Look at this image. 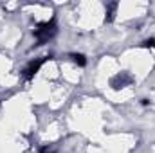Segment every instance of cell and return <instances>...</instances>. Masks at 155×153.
I'll return each instance as SVG.
<instances>
[{
    "label": "cell",
    "mask_w": 155,
    "mask_h": 153,
    "mask_svg": "<svg viewBox=\"0 0 155 153\" xmlns=\"http://www.w3.org/2000/svg\"><path fill=\"white\" fill-rule=\"evenodd\" d=\"M54 34V24L51 22V24H41L38 29L35 31V36L40 40V41H45L47 38H51Z\"/></svg>",
    "instance_id": "1"
},
{
    "label": "cell",
    "mask_w": 155,
    "mask_h": 153,
    "mask_svg": "<svg viewBox=\"0 0 155 153\" xmlns=\"http://www.w3.org/2000/svg\"><path fill=\"white\" fill-rule=\"evenodd\" d=\"M41 63H43V60H38L36 63L33 61V63H31V65H29V67H27V69L24 70V74H25V77H31V76H33V74H35V72H36V70L40 69V65H41Z\"/></svg>",
    "instance_id": "2"
}]
</instances>
